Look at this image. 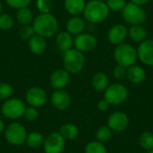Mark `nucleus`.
Listing matches in <instances>:
<instances>
[{
  "instance_id": "nucleus-1",
  "label": "nucleus",
  "mask_w": 153,
  "mask_h": 153,
  "mask_svg": "<svg viewBox=\"0 0 153 153\" xmlns=\"http://www.w3.org/2000/svg\"><path fill=\"white\" fill-rule=\"evenodd\" d=\"M32 27L34 29L35 34L39 35L43 38H50L57 32L58 30V22L56 18L51 14L50 13H41L37 15L33 22Z\"/></svg>"
},
{
  "instance_id": "nucleus-2",
  "label": "nucleus",
  "mask_w": 153,
  "mask_h": 153,
  "mask_svg": "<svg viewBox=\"0 0 153 153\" xmlns=\"http://www.w3.org/2000/svg\"><path fill=\"white\" fill-rule=\"evenodd\" d=\"M109 13V9L103 0H91L85 5L83 15L91 23L103 22Z\"/></svg>"
},
{
  "instance_id": "nucleus-3",
  "label": "nucleus",
  "mask_w": 153,
  "mask_h": 153,
  "mask_svg": "<svg viewBox=\"0 0 153 153\" xmlns=\"http://www.w3.org/2000/svg\"><path fill=\"white\" fill-rule=\"evenodd\" d=\"M114 57L117 65L124 67H130L134 65L138 56L137 50L130 44L122 43L117 45L114 52Z\"/></svg>"
},
{
  "instance_id": "nucleus-4",
  "label": "nucleus",
  "mask_w": 153,
  "mask_h": 153,
  "mask_svg": "<svg viewBox=\"0 0 153 153\" xmlns=\"http://www.w3.org/2000/svg\"><path fill=\"white\" fill-rule=\"evenodd\" d=\"M64 67L65 69L72 74L80 73L85 64V58L83 53L75 49H69L64 54Z\"/></svg>"
},
{
  "instance_id": "nucleus-5",
  "label": "nucleus",
  "mask_w": 153,
  "mask_h": 153,
  "mask_svg": "<svg viewBox=\"0 0 153 153\" xmlns=\"http://www.w3.org/2000/svg\"><path fill=\"white\" fill-rule=\"evenodd\" d=\"M26 106L24 102L17 98H9L2 105L1 111L4 117L11 120H16L23 116Z\"/></svg>"
},
{
  "instance_id": "nucleus-6",
  "label": "nucleus",
  "mask_w": 153,
  "mask_h": 153,
  "mask_svg": "<svg viewBox=\"0 0 153 153\" xmlns=\"http://www.w3.org/2000/svg\"><path fill=\"white\" fill-rule=\"evenodd\" d=\"M27 130L24 126L19 122H13L4 130L6 141L12 145H21L25 143L27 137Z\"/></svg>"
},
{
  "instance_id": "nucleus-7",
  "label": "nucleus",
  "mask_w": 153,
  "mask_h": 153,
  "mask_svg": "<svg viewBox=\"0 0 153 153\" xmlns=\"http://www.w3.org/2000/svg\"><path fill=\"white\" fill-rule=\"evenodd\" d=\"M123 18L132 25H141L146 21V13L144 9L134 3L126 4L122 10Z\"/></svg>"
},
{
  "instance_id": "nucleus-8",
  "label": "nucleus",
  "mask_w": 153,
  "mask_h": 153,
  "mask_svg": "<svg viewBox=\"0 0 153 153\" xmlns=\"http://www.w3.org/2000/svg\"><path fill=\"white\" fill-rule=\"evenodd\" d=\"M105 100L113 106H117L123 104L127 97H128V91L121 83H114L108 85V87L105 90L104 93Z\"/></svg>"
},
{
  "instance_id": "nucleus-9",
  "label": "nucleus",
  "mask_w": 153,
  "mask_h": 153,
  "mask_svg": "<svg viewBox=\"0 0 153 153\" xmlns=\"http://www.w3.org/2000/svg\"><path fill=\"white\" fill-rule=\"evenodd\" d=\"M65 146V140L59 134L54 132L45 138L43 148L45 153H62Z\"/></svg>"
},
{
  "instance_id": "nucleus-10",
  "label": "nucleus",
  "mask_w": 153,
  "mask_h": 153,
  "mask_svg": "<svg viewBox=\"0 0 153 153\" xmlns=\"http://www.w3.org/2000/svg\"><path fill=\"white\" fill-rule=\"evenodd\" d=\"M25 99L30 107L38 108L46 104L48 100V95L42 88L34 86L27 91Z\"/></svg>"
},
{
  "instance_id": "nucleus-11",
  "label": "nucleus",
  "mask_w": 153,
  "mask_h": 153,
  "mask_svg": "<svg viewBox=\"0 0 153 153\" xmlns=\"http://www.w3.org/2000/svg\"><path fill=\"white\" fill-rule=\"evenodd\" d=\"M98 40L95 36L89 33H81L78 34L74 40L75 48L82 53L90 52L93 50L97 46Z\"/></svg>"
},
{
  "instance_id": "nucleus-12",
  "label": "nucleus",
  "mask_w": 153,
  "mask_h": 153,
  "mask_svg": "<svg viewBox=\"0 0 153 153\" xmlns=\"http://www.w3.org/2000/svg\"><path fill=\"white\" fill-rule=\"evenodd\" d=\"M129 125L128 116L121 111L112 113L108 119V126L114 132H122Z\"/></svg>"
},
{
  "instance_id": "nucleus-13",
  "label": "nucleus",
  "mask_w": 153,
  "mask_h": 153,
  "mask_svg": "<svg viewBox=\"0 0 153 153\" xmlns=\"http://www.w3.org/2000/svg\"><path fill=\"white\" fill-rule=\"evenodd\" d=\"M140 61L149 66H153V39H145L137 48Z\"/></svg>"
},
{
  "instance_id": "nucleus-14",
  "label": "nucleus",
  "mask_w": 153,
  "mask_h": 153,
  "mask_svg": "<svg viewBox=\"0 0 153 153\" xmlns=\"http://www.w3.org/2000/svg\"><path fill=\"white\" fill-rule=\"evenodd\" d=\"M51 103L58 110H65L71 105V97L69 93L61 89L56 90L51 95Z\"/></svg>"
},
{
  "instance_id": "nucleus-15",
  "label": "nucleus",
  "mask_w": 153,
  "mask_h": 153,
  "mask_svg": "<svg viewBox=\"0 0 153 153\" xmlns=\"http://www.w3.org/2000/svg\"><path fill=\"white\" fill-rule=\"evenodd\" d=\"M51 86L55 90L64 89L70 82V74L64 69H57L52 73L49 79Z\"/></svg>"
},
{
  "instance_id": "nucleus-16",
  "label": "nucleus",
  "mask_w": 153,
  "mask_h": 153,
  "mask_svg": "<svg viewBox=\"0 0 153 153\" xmlns=\"http://www.w3.org/2000/svg\"><path fill=\"white\" fill-rule=\"evenodd\" d=\"M127 36H128L127 29L123 24H117L113 26L109 30L108 34V40L114 45L122 44L126 40Z\"/></svg>"
},
{
  "instance_id": "nucleus-17",
  "label": "nucleus",
  "mask_w": 153,
  "mask_h": 153,
  "mask_svg": "<svg viewBox=\"0 0 153 153\" xmlns=\"http://www.w3.org/2000/svg\"><path fill=\"white\" fill-rule=\"evenodd\" d=\"M126 77L131 82L139 84L145 81L146 73L143 67L138 65H132L128 67V70H126Z\"/></svg>"
},
{
  "instance_id": "nucleus-18",
  "label": "nucleus",
  "mask_w": 153,
  "mask_h": 153,
  "mask_svg": "<svg viewBox=\"0 0 153 153\" xmlns=\"http://www.w3.org/2000/svg\"><path fill=\"white\" fill-rule=\"evenodd\" d=\"M28 47L30 50L35 55H41L47 49V41L46 39L35 34L31 39H29Z\"/></svg>"
},
{
  "instance_id": "nucleus-19",
  "label": "nucleus",
  "mask_w": 153,
  "mask_h": 153,
  "mask_svg": "<svg viewBox=\"0 0 153 153\" xmlns=\"http://www.w3.org/2000/svg\"><path fill=\"white\" fill-rule=\"evenodd\" d=\"M85 26H86L85 21L79 16H74V17L70 18L66 23L67 31L71 35L81 34L83 31V30L85 29Z\"/></svg>"
},
{
  "instance_id": "nucleus-20",
  "label": "nucleus",
  "mask_w": 153,
  "mask_h": 153,
  "mask_svg": "<svg viewBox=\"0 0 153 153\" xmlns=\"http://www.w3.org/2000/svg\"><path fill=\"white\" fill-rule=\"evenodd\" d=\"M56 43L60 50L65 52L72 48V46L74 45V39L68 31H61L56 37Z\"/></svg>"
},
{
  "instance_id": "nucleus-21",
  "label": "nucleus",
  "mask_w": 153,
  "mask_h": 153,
  "mask_svg": "<svg viewBox=\"0 0 153 153\" xmlns=\"http://www.w3.org/2000/svg\"><path fill=\"white\" fill-rule=\"evenodd\" d=\"M85 5V0H65V10L74 16H77L83 13Z\"/></svg>"
},
{
  "instance_id": "nucleus-22",
  "label": "nucleus",
  "mask_w": 153,
  "mask_h": 153,
  "mask_svg": "<svg viewBox=\"0 0 153 153\" xmlns=\"http://www.w3.org/2000/svg\"><path fill=\"white\" fill-rule=\"evenodd\" d=\"M108 77L104 73H97L91 80L92 87L97 91H104L108 87Z\"/></svg>"
},
{
  "instance_id": "nucleus-23",
  "label": "nucleus",
  "mask_w": 153,
  "mask_h": 153,
  "mask_svg": "<svg viewBox=\"0 0 153 153\" xmlns=\"http://www.w3.org/2000/svg\"><path fill=\"white\" fill-rule=\"evenodd\" d=\"M128 36L133 41L142 43L147 38V31L141 25H133L129 29Z\"/></svg>"
},
{
  "instance_id": "nucleus-24",
  "label": "nucleus",
  "mask_w": 153,
  "mask_h": 153,
  "mask_svg": "<svg viewBox=\"0 0 153 153\" xmlns=\"http://www.w3.org/2000/svg\"><path fill=\"white\" fill-rule=\"evenodd\" d=\"M59 134L63 136L65 140L72 141L74 140L79 134L78 127L74 124H65L61 126L59 130Z\"/></svg>"
},
{
  "instance_id": "nucleus-25",
  "label": "nucleus",
  "mask_w": 153,
  "mask_h": 153,
  "mask_svg": "<svg viewBox=\"0 0 153 153\" xmlns=\"http://www.w3.org/2000/svg\"><path fill=\"white\" fill-rule=\"evenodd\" d=\"M44 136L39 132H31L27 134L25 143L31 149H37L43 145Z\"/></svg>"
},
{
  "instance_id": "nucleus-26",
  "label": "nucleus",
  "mask_w": 153,
  "mask_h": 153,
  "mask_svg": "<svg viewBox=\"0 0 153 153\" xmlns=\"http://www.w3.org/2000/svg\"><path fill=\"white\" fill-rule=\"evenodd\" d=\"M16 19L20 24L29 25V24L32 23L34 17H33V13H32L31 10L29 9L28 7H24L22 9H18V11L16 13Z\"/></svg>"
},
{
  "instance_id": "nucleus-27",
  "label": "nucleus",
  "mask_w": 153,
  "mask_h": 153,
  "mask_svg": "<svg viewBox=\"0 0 153 153\" xmlns=\"http://www.w3.org/2000/svg\"><path fill=\"white\" fill-rule=\"evenodd\" d=\"M139 143L143 149L146 151L153 150V134L152 132L146 131L142 133L139 137Z\"/></svg>"
},
{
  "instance_id": "nucleus-28",
  "label": "nucleus",
  "mask_w": 153,
  "mask_h": 153,
  "mask_svg": "<svg viewBox=\"0 0 153 153\" xmlns=\"http://www.w3.org/2000/svg\"><path fill=\"white\" fill-rule=\"evenodd\" d=\"M96 139L100 143H107L112 137V130L108 126H101L96 132Z\"/></svg>"
},
{
  "instance_id": "nucleus-29",
  "label": "nucleus",
  "mask_w": 153,
  "mask_h": 153,
  "mask_svg": "<svg viewBox=\"0 0 153 153\" xmlns=\"http://www.w3.org/2000/svg\"><path fill=\"white\" fill-rule=\"evenodd\" d=\"M85 153H108V151L102 143L98 141L91 142L85 146Z\"/></svg>"
},
{
  "instance_id": "nucleus-30",
  "label": "nucleus",
  "mask_w": 153,
  "mask_h": 153,
  "mask_svg": "<svg viewBox=\"0 0 153 153\" xmlns=\"http://www.w3.org/2000/svg\"><path fill=\"white\" fill-rule=\"evenodd\" d=\"M14 24L13 18L7 13H0V30H9Z\"/></svg>"
},
{
  "instance_id": "nucleus-31",
  "label": "nucleus",
  "mask_w": 153,
  "mask_h": 153,
  "mask_svg": "<svg viewBox=\"0 0 153 153\" xmlns=\"http://www.w3.org/2000/svg\"><path fill=\"white\" fill-rule=\"evenodd\" d=\"M13 89L7 82H0V100H6L13 95Z\"/></svg>"
},
{
  "instance_id": "nucleus-32",
  "label": "nucleus",
  "mask_w": 153,
  "mask_h": 153,
  "mask_svg": "<svg viewBox=\"0 0 153 153\" xmlns=\"http://www.w3.org/2000/svg\"><path fill=\"white\" fill-rule=\"evenodd\" d=\"M35 35L34 29L32 25H22V27L19 30V36L21 39L24 40H29Z\"/></svg>"
},
{
  "instance_id": "nucleus-33",
  "label": "nucleus",
  "mask_w": 153,
  "mask_h": 153,
  "mask_svg": "<svg viewBox=\"0 0 153 153\" xmlns=\"http://www.w3.org/2000/svg\"><path fill=\"white\" fill-rule=\"evenodd\" d=\"M107 5L109 10L114 12L122 11L126 4V0H107Z\"/></svg>"
},
{
  "instance_id": "nucleus-34",
  "label": "nucleus",
  "mask_w": 153,
  "mask_h": 153,
  "mask_svg": "<svg viewBox=\"0 0 153 153\" xmlns=\"http://www.w3.org/2000/svg\"><path fill=\"white\" fill-rule=\"evenodd\" d=\"M37 8L41 13H50L52 3L50 0H37Z\"/></svg>"
},
{
  "instance_id": "nucleus-35",
  "label": "nucleus",
  "mask_w": 153,
  "mask_h": 153,
  "mask_svg": "<svg viewBox=\"0 0 153 153\" xmlns=\"http://www.w3.org/2000/svg\"><path fill=\"white\" fill-rule=\"evenodd\" d=\"M39 111L37 110V108L30 106L29 108H25L22 117L28 121H34L39 117Z\"/></svg>"
},
{
  "instance_id": "nucleus-36",
  "label": "nucleus",
  "mask_w": 153,
  "mask_h": 153,
  "mask_svg": "<svg viewBox=\"0 0 153 153\" xmlns=\"http://www.w3.org/2000/svg\"><path fill=\"white\" fill-rule=\"evenodd\" d=\"M31 0H5L7 4L14 9H22L24 7H28Z\"/></svg>"
},
{
  "instance_id": "nucleus-37",
  "label": "nucleus",
  "mask_w": 153,
  "mask_h": 153,
  "mask_svg": "<svg viewBox=\"0 0 153 153\" xmlns=\"http://www.w3.org/2000/svg\"><path fill=\"white\" fill-rule=\"evenodd\" d=\"M113 74L117 80H123L125 77H126V67L117 65L114 68Z\"/></svg>"
},
{
  "instance_id": "nucleus-38",
  "label": "nucleus",
  "mask_w": 153,
  "mask_h": 153,
  "mask_svg": "<svg viewBox=\"0 0 153 153\" xmlns=\"http://www.w3.org/2000/svg\"><path fill=\"white\" fill-rule=\"evenodd\" d=\"M109 106H110V104L104 99V100L99 101V103H98V109L100 111H101V112H105V111H107L109 108Z\"/></svg>"
},
{
  "instance_id": "nucleus-39",
  "label": "nucleus",
  "mask_w": 153,
  "mask_h": 153,
  "mask_svg": "<svg viewBox=\"0 0 153 153\" xmlns=\"http://www.w3.org/2000/svg\"><path fill=\"white\" fill-rule=\"evenodd\" d=\"M132 3L135 4H138V5H143V4H146L147 3L150 2V0H131Z\"/></svg>"
},
{
  "instance_id": "nucleus-40",
  "label": "nucleus",
  "mask_w": 153,
  "mask_h": 153,
  "mask_svg": "<svg viewBox=\"0 0 153 153\" xmlns=\"http://www.w3.org/2000/svg\"><path fill=\"white\" fill-rule=\"evenodd\" d=\"M4 130H5V125L4 123V121L0 118V134L4 132Z\"/></svg>"
},
{
  "instance_id": "nucleus-41",
  "label": "nucleus",
  "mask_w": 153,
  "mask_h": 153,
  "mask_svg": "<svg viewBox=\"0 0 153 153\" xmlns=\"http://www.w3.org/2000/svg\"><path fill=\"white\" fill-rule=\"evenodd\" d=\"M2 12V3H1V0H0V13Z\"/></svg>"
},
{
  "instance_id": "nucleus-42",
  "label": "nucleus",
  "mask_w": 153,
  "mask_h": 153,
  "mask_svg": "<svg viewBox=\"0 0 153 153\" xmlns=\"http://www.w3.org/2000/svg\"><path fill=\"white\" fill-rule=\"evenodd\" d=\"M149 153H153V150H152V151H150V152Z\"/></svg>"
}]
</instances>
